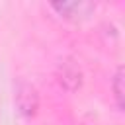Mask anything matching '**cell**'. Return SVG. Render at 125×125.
<instances>
[{
	"label": "cell",
	"instance_id": "cell-1",
	"mask_svg": "<svg viewBox=\"0 0 125 125\" xmlns=\"http://www.w3.org/2000/svg\"><path fill=\"white\" fill-rule=\"evenodd\" d=\"M57 82L66 92H76L82 86V68L74 59H64L57 66Z\"/></svg>",
	"mask_w": 125,
	"mask_h": 125
},
{
	"label": "cell",
	"instance_id": "cell-3",
	"mask_svg": "<svg viewBox=\"0 0 125 125\" xmlns=\"http://www.w3.org/2000/svg\"><path fill=\"white\" fill-rule=\"evenodd\" d=\"M51 8L61 18L70 20V21H80L96 10V6L92 2H53Z\"/></svg>",
	"mask_w": 125,
	"mask_h": 125
},
{
	"label": "cell",
	"instance_id": "cell-4",
	"mask_svg": "<svg viewBox=\"0 0 125 125\" xmlns=\"http://www.w3.org/2000/svg\"><path fill=\"white\" fill-rule=\"evenodd\" d=\"M111 90H113L117 109L123 111V66H117V70L113 74V80H111Z\"/></svg>",
	"mask_w": 125,
	"mask_h": 125
},
{
	"label": "cell",
	"instance_id": "cell-2",
	"mask_svg": "<svg viewBox=\"0 0 125 125\" xmlns=\"http://www.w3.org/2000/svg\"><path fill=\"white\" fill-rule=\"evenodd\" d=\"M16 105H18V109H20L21 115H25V117L35 115V111L39 107L37 90L31 84H27V82H20L16 86Z\"/></svg>",
	"mask_w": 125,
	"mask_h": 125
}]
</instances>
